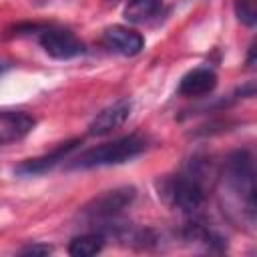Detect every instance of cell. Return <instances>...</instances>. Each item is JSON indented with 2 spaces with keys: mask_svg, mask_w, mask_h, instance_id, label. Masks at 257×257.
I'll use <instances>...</instances> for the list:
<instances>
[{
  "mask_svg": "<svg viewBox=\"0 0 257 257\" xmlns=\"http://www.w3.org/2000/svg\"><path fill=\"white\" fill-rule=\"evenodd\" d=\"M161 193L175 209L183 211L185 215H195L207 199L201 171L193 167L181 175L165 179L161 185Z\"/></svg>",
  "mask_w": 257,
  "mask_h": 257,
  "instance_id": "obj_3",
  "label": "cell"
},
{
  "mask_svg": "<svg viewBox=\"0 0 257 257\" xmlns=\"http://www.w3.org/2000/svg\"><path fill=\"white\" fill-rule=\"evenodd\" d=\"M82 143V139H70V141H66V143H60L56 149H52L50 153H46V155H40V157H36V159H28V161H24V163H20L16 169H14V173L16 175H20V177H34V175H44V173H48V171H52L60 161H64L78 145Z\"/></svg>",
  "mask_w": 257,
  "mask_h": 257,
  "instance_id": "obj_6",
  "label": "cell"
},
{
  "mask_svg": "<svg viewBox=\"0 0 257 257\" xmlns=\"http://www.w3.org/2000/svg\"><path fill=\"white\" fill-rule=\"evenodd\" d=\"M106 2H116V0H106Z\"/></svg>",
  "mask_w": 257,
  "mask_h": 257,
  "instance_id": "obj_16",
  "label": "cell"
},
{
  "mask_svg": "<svg viewBox=\"0 0 257 257\" xmlns=\"http://www.w3.org/2000/svg\"><path fill=\"white\" fill-rule=\"evenodd\" d=\"M223 181L229 193L241 205L243 215L253 223L255 219V171L253 157L247 149H237L227 155L223 165Z\"/></svg>",
  "mask_w": 257,
  "mask_h": 257,
  "instance_id": "obj_1",
  "label": "cell"
},
{
  "mask_svg": "<svg viewBox=\"0 0 257 257\" xmlns=\"http://www.w3.org/2000/svg\"><path fill=\"white\" fill-rule=\"evenodd\" d=\"M163 0H128L122 14L131 24H141L151 16H155Z\"/></svg>",
  "mask_w": 257,
  "mask_h": 257,
  "instance_id": "obj_12",
  "label": "cell"
},
{
  "mask_svg": "<svg viewBox=\"0 0 257 257\" xmlns=\"http://www.w3.org/2000/svg\"><path fill=\"white\" fill-rule=\"evenodd\" d=\"M50 251H52V247L46 243H32V245H26L24 249H20V255H48Z\"/></svg>",
  "mask_w": 257,
  "mask_h": 257,
  "instance_id": "obj_14",
  "label": "cell"
},
{
  "mask_svg": "<svg viewBox=\"0 0 257 257\" xmlns=\"http://www.w3.org/2000/svg\"><path fill=\"white\" fill-rule=\"evenodd\" d=\"M137 189L135 187H116L112 191H104L102 195L90 199L82 209H80V219L88 225H94L104 229L106 225L114 223L135 201Z\"/></svg>",
  "mask_w": 257,
  "mask_h": 257,
  "instance_id": "obj_4",
  "label": "cell"
},
{
  "mask_svg": "<svg viewBox=\"0 0 257 257\" xmlns=\"http://www.w3.org/2000/svg\"><path fill=\"white\" fill-rule=\"evenodd\" d=\"M106 237L100 231H90L84 235H76L72 237V241L68 243V253L74 257H90L102 251Z\"/></svg>",
  "mask_w": 257,
  "mask_h": 257,
  "instance_id": "obj_11",
  "label": "cell"
},
{
  "mask_svg": "<svg viewBox=\"0 0 257 257\" xmlns=\"http://www.w3.org/2000/svg\"><path fill=\"white\" fill-rule=\"evenodd\" d=\"M145 149H147V139L143 135H126L112 143H104V145L84 151L68 167L70 169H96V167L122 165L139 157Z\"/></svg>",
  "mask_w": 257,
  "mask_h": 257,
  "instance_id": "obj_2",
  "label": "cell"
},
{
  "mask_svg": "<svg viewBox=\"0 0 257 257\" xmlns=\"http://www.w3.org/2000/svg\"><path fill=\"white\" fill-rule=\"evenodd\" d=\"M102 42L108 50L122 54V56H135L145 48V38L135 28L112 24L102 32Z\"/></svg>",
  "mask_w": 257,
  "mask_h": 257,
  "instance_id": "obj_8",
  "label": "cell"
},
{
  "mask_svg": "<svg viewBox=\"0 0 257 257\" xmlns=\"http://www.w3.org/2000/svg\"><path fill=\"white\" fill-rule=\"evenodd\" d=\"M131 108L133 102L131 98H120L108 106H104L100 112H96V116L90 120L88 124V135L92 137H104L112 131H116L118 126H122L126 122V118L131 116Z\"/></svg>",
  "mask_w": 257,
  "mask_h": 257,
  "instance_id": "obj_7",
  "label": "cell"
},
{
  "mask_svg": "<svg viewBox=\"0 0 257 257\" xmlns=\"http://www.w3.org/2000/svg\"><path fill=\"white\" fill-rule=\"evenodd\" d=\"M36 120L24 110H0V145L22 141L32 133Z\"/></svg>",
  "mask_w": 257,
  "mask_h": 257,
  "instance_id": "obj_9",
  "label": "cell"
},
{
  "mask_svg": "<svg viewBox=\"0 0 257 257\" xmlns=\"http://www.w3.org/2000/svg\"><path fill=\"white\" fill-rule=\"evenodd\" d=\"M6 70H10V62L8 60H0V74H4Z\"/></svg>",
  "mask_w": 257,
  "mask_h": 257,
  "instance_id": "obj_15",
  "label": "cell"
},
{
  "mask_svg": "<svg viewBox=\"0 0 257 257\" xmlns=\"http://www.w3.org/2000/svg\"><path fill=\"white\" fill-rule=\"evenodd\" d=\"M38 42L44 48V52L56 60H70L84 54V44L70 30L64 28L42 26L38 30Z\"/></svg>",
  "mask_w": 257,
  "mask_h": 257,
  "instance_id": "obj_5",
  "label": "cell"
},
{
  "mask_svg": "<svg viewBox=\"0 0 257 257\" xmlns=\"http://www.w3.org/2000/svg\"><path fill=\"white\" fill-rule=\"evenodd\" d=\"M257 0H235V14L245 26L257 24Z\"/></svg>",
  "mask_w": 257,
  "mask_h": 257,
  "instance_id": "obj_13",
  "label": "cell"
},
{
  "mask_svg": "<svg viewBox=\"0 0 257 257\" xmlns=\"http://www.w3.org/2000/svg\"><path fill=\"white\" fill-rule=\"evenodd\" d=\"M215 86H217V72L209 66H197L181 78L177 90L183 96H201V94H209Z\"/></svg>",
  "mask_w": 257,
  "mask_h": 257,
  "instance_id": "obj_10",
  "label": "cell"
}]
</instances>
